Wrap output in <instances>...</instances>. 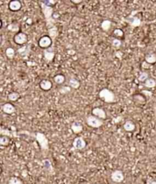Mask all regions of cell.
Returning a JSON list of instances; mask_svg holds the SVG:
<instances>
[{
    "label": "cell",
    "mask_w": 156,
    "mask_h": 184,
    "mask_svg": "<svg viewBox=\"0 0 156 184\" xmlns=\"http://www.w3.org/2000/svg\"><path fill=\"white\" fill-rule=\"evenodd\" d=\"M41 6L43 14H44V17H45L46 21H47V27L50 28V27L54 26V22H55V20L53 18V15L54 13L53 9V7H51V6H48L47 5H45L42 2H41Z\"/></svg>",
    "instance_id": "6da1fadb"
},
{
    "label": "cell",
    "mask_w": 156,
    "mask_h": 184,
    "mask_svg": "<svg viewBox=\"0 0 156 184\" xmlns=\"http://www.w3.org/2000/svg\"><path fill=\"white\" fill-rule=\"evenodd\" d=\"M99 97L107 104H112L116 101V97L114 93L107 88H104L100 91Z\"/></svg>",
    "instance_id": "7a4b0ae2"
},
{
    "label": "cell",
    "mask_w": 156,
    "mask_h": 184,
    "mask_svg": "<svg viewBox=\"0 0 156 184\" xmlns=\"http://www.w3.org/2000/svg\"><path fill=\"white\" fill-rule=\"evenodd\" d=\"M35 139L38 142L42 150H48L49 148V142L45 135L42 133H36L34 134Z\"/></svg>",
    "instance_id": "3957f363"
},
{
    "label": "cell",
    "mask_w": 156,
    "mask_h": 184,
    "mask_svg": "<svg viewBox=\"0 0 156 184\" xmlns=\"http://www.w3.org/2000/svg\"><path fill=\"white\" fill-rule=\"evenodd\" d=\"M86 123L88 124V126L92 127V128H100L103 126L104 122H103L102 119H99L94 115H89L86 118Z\"/></svg>",
    "instance_id": "277c9868"
},
{
    "label": "cell",
    "mask_w": 156,
    "mask_h": 184,
    "mask_svg": "<svg viewBox=\"0 0 156 184\" xmlns=\"http://www.w3.org/2000/svg\"><path fill=\"white\" fill-rule=\"evenodd\" d=\"M53 43V40L50 38V36H44L41 37L38 42V45L41 48L43 49H48L51 47Z\"/></svg>",
    "instance_id": "5b68a950"
},
{
    "label": "cell",
    "mask_w": 156,
    "mask_h": 184,
    "mask_svg": "<svg viewBox=\"0 0 156 184\" xmlns=\"http://www.w3.org/2000/svg\"><path fill=\"white\" fill-rule=\"evenodd\" d=\"M125 21L127 22L129 25L131 26L132 27H139L142 24V21L140 18L136 16H133L132 15H129V17L125 18Z\"/></svg>",
    "instance_id": "8992f818"
},
{
    "label": "cell",
    "mask_w": 156,
    "mask_h": 184,
    "mask_svg": "<svg viewBox=\"0 0 156 184\" xmlns=\"http://www.w3.org/2000/svg\"><path fill=\"white\" fill-rule=\"evenodd\" d=\"M111 180L114 182V183H121L124 180V174L120 170H116V171H113L111 174Z\"/></svg>",
    "instance_id": "52a82bcc"
},
{
    "label": "cell",
    "mask_w": 156,
    "mask_h": 184,
    "mask_svg": "<svg viewBox=\"0 0 156 184\" xmlns=\"http://www.w3.org/2000/svg\"><path fill=\"white\" fill-rule=\"evenodd\" d=\"M55 56V52L53 47H50V48L46 49L44 50V59L47 63L52 62Z\"/></svg>",
    "instance_id": "ba28073f"
},
{
    "label": "cell",
    "mask_w": 156,
    "mask_h": 184,
    "mask_svg": "<svg viewBox=\"0 0 156 184\" xmlns=\"http://www.w3.org/2000/svg\"><path fill=\"white\" fill-rule=\"evenodd\" d=\"M14 41L18 45H23L27 42V36L24 33H18L14 37Z\"/></svg>",
    "instance_id": "9c48e42d"
},
{
    "label": "cell",
    "mask_w": 156,
    "mask_h": 184,
    "mask_svg": "<svg viewBox=\"0 0 156 184\" xmlns=\"http://www.w3.org/2000/svg\"><path fill=\"white\" fill-rule=\"evenodd\" d=\"M72 145L77 150H82L85 148L86 142L82 137H76L72 142Z\"/></svg>",
    "instance_id": "30bf717a"
},
{
    "label": "cell",
    "mask_w": 156,
    "mask_h": 184,
    "mask_svg": "<svg viewBox=\"0 0 156 184\" xmlns=\"http://www.w3.org/2000/svg\"><path fill=\"white\" fill-rule=\"evenodd\" d=\"M92 115L97 116V117H98L99 119H105L107 118L106 112H105L102 108H100V107H95V108H94L93 110H92Z\"/></svg>",
    "instance_id": "8fae6325"
},
{
    "label": "cell",
    "mask_w": 156,
    "mask_h": 184,
    "mask_svg": "<svg viewBox=\"0 0 156 184\" xmlns=\"http://www.w3.org/2000/svg\"><path fill=\"white\" fill-rule=\"evenodd\" d=\"M2 111L5 113L9 115L14 113L15 112V110H15V106L12 104H11V103H5V104H4L2 105Z\"/></svg>",
    "instance_id": "7c38bea8"
},
{
    "label": "cell",
    "mask_w": 156,
    "mask_h": 184,
    "mask_svg": "<svg viewBox=\"0 0 156 184\" xmlns=\"http://www.w3.org/2000/svg\"><path fill=\"white\" fill-rule=\"evenodd\" d=\"M31 47L29 44H27V45L22 46L21 48H19L18 50V53L22 56L23 58L24 57H27L30 54L31 52Z\"/></svg>",
    "instance_id": "4fadbf2b"
},
{
    "label": "cell",
    "mask_w": 156,
    "mask_h": 184,
    "mask_svg": "<svg viewBox=\"0 0 156 184\" xmlns=\"http://www.w3.org/2000/svg\"><path fill=\"white\" fill-rule=\"evenodd\" d=\"M9 8L12 12H17L21 9V3L18 0H12L9 2Z\"/></svg>",
    "instance_id": "5bb4252c"
},
{
    "label": "cell",
    "mask_w": 156,
    "mask_h": 184,
    "mask_svg": "<svg viewBox=\"0 0 156 184\" xmlns=\"http://www.w3.org/2000/svg\"><path fill=\"white\" fill-rule=\"evenodd\" d=\"M53 87L52 82L48 79H44L40 82V88L43 90V91H50Z\"/></svg>",
    "instance_id": "9a60e30c"
},
{
    "label": "cell",
    "mask_w": 156,
    "mask_h": 184,
    "mask_svg": "<svg viewBox=\"0 0 156 184\" xmlns=\"http://www.w3.org/2000/svg\"><path fill=\"white\" fill-rule=\"evenodd\" d=\"M71 129L75 134H78L82 132L83 126L79 122H74L71 125Z\"/></svg>",
    "instance_id": "2e32d148"
},
{
    "label": "cell",
    "mask_w": 156,
    "mask_h": 184,
    "mask_svg": "<svg viewBox=\"0 0 156 184\" xmlns=\"http://www.w3.org/2000/svg\"><path fill=\"white\" fill-rule=\"evenodd\" d=\"M145 60L148 64H155L156 62V53H149L145 56Z\"/></svg>",
    "instance_id": "e0dca14e"
},
{
    "label": "cell",
    "mask_w": 156,
    "mask_h": 184,
    "mask_svg": "<svg viewBox=\"0 0 156 184\" xmlns=\"http://www.w3.org/2000/svg\"><path fill=\"white\" fill-rule=\"evenodd\" d=\"M123 129H124L126 132H132L135 130L136 126L132 121L127 120L123 124Z\"/></svg>",
    "instance_id": "ac0fdd59"
},
{
    "label": "cell",
    "mask_w": 156,
    "mask_h": 184,
    "mask_svg": "<svg viewBox=\"0 0 156 184\" xmlns=\"http://www.w3.org/2000/svg\"><path fill=\"white\" fill-rule=\"evenodd\" d=\"M48 32L49 36L50 37V38L52 40H55L57 37V36H58V29H57V27L55 25L48 28Z\"/></svg>",
    "instance_id": "d6986e66"
},
{
    "label": "cell",
    "mask_w": 156,
    "mask_h": 184,
    "mask_svg": "<svg viewBox=\"0 0 156 184\" xmlns=\"http://www.w3.org/2000/svg\"><path fill=\"white\" fill-rule=\"evenodd\" d=\"M69 86L70 88H74V89H78L80 86L79 81L77 80L75 78H72L69 80Z\"/></svg>",
    "instance_id": "ffe728a7"
},
{
    "label": "cell",
    "mask_w": 156,
    "mask_h": 184,
    "mask_svg": "<svg viewBox=\"0 0 156 184\" xmlns=\"http://www.w3.org/2000/svg\"><path fill=\"white\" fill-rule=\"evenodd\" d=\"M112 25V22L110 20H104L101 22V27L104 31H107L110 30V28L111 27Z\"/></svg>",
    "instance_id": "44dd1931"
},
{
    "label": "cell",
    "mask_w": 156,
    "mask_h": 184,
    "mask_svg": "<svg viewBox=\"0 0 156 184\" xmlns=\"http://www.w3.org/2000/svg\"><path fill=\"white\" fill-rule=\"evenodd\" d=\"M19 97H20L19 93H18V92L16 91L11 92V93H9V95H8V99H9L10 101H12V102H15V101H17Z\"/></svg>",
    "instance_id": "7402d4cb"
},
{
    "label": "cell",
    "mask_w": 156,
    "mask_h": 184,
    "mask_svg": "<svg viewBox=\"0 0 156 184\" xmlns=\"http://www.w3.org/2000/svg\"><path fill=\"white\" fill-rule=\"evenodd\" d=\"M53 80L55 82V83H56L57 85H62L65 82L66 78L63 76V74H58L56 76H55V77L53 78Z\"/></svg>",
    "instance_id": "603a6c76"
},
{
    "label": "cell",
    "mask_w": 156,
    "mask_h": 184,
    "mask_svg": "<svg viewBox=\"0 0 156 184\" xmlns=\"http://www.w3.org/2000/svg\"><path fill=\"white\" fill-rule=\"evenodd\" d=\"M144 86L149 88H155L156 86V81L154 79L149 78V79H148L147 80L144 82Z\"/></svg>",
    "instance_id": "cb8c5ba5"
},
{
    "label": "cell",
    "mask_w": 156,
    "mask_h": 184,
    "mask_svg": "<svg viewBox=\"0 0 156 184\" xmlns=\"http://www.w3.org/2000/svg\"><path fill=\"white\" fill-rule=\"evenodd\" d=\"M5 55L9 59H13L15 56V50L12 47H8L5 50Z\"/></svg>",
    "instance_id": "d4e9b609"
},
{
    "label": "cell",
    "mask_w": 156,
    "mask_h": 184,
    "mask_svg": "<svg viewBox=\"0 0 156 184\" xmlns=\"http://www.w3.org/2000/svg\"><path fill=\"white\" fill-rule=\"evenodd\" d=\"M10 142V139L8 136H2L0 137V145L2 146H8Z\"/></svg>",
    "instance_id": "484cf974"
},
{
    "label": "cell",
    "mask_w": 156,
    "mask_h": 184,
    "mask_svg": "<svg viewBox=\"0 0 156 184\" xmlns=\"http://www.w3.org/2000/svg\"><path fill=\"white\" fill-rule=\"evenodd\" d=\"M149 75L148 73H146V72H142V73H140V76H139L138 80L141 82H145L148 79H149Z\"/></svg>",
    "instance_id": "4316f807"
},
{
    "label": "cell",
    "mask_w": 156,
    "mask_h": 184,
    "mask_svg": "<svg viewBox=\"0 0 156 184\" xmlns=\"http://www.w3.org/2000/svg\"><path fill=\"white\" fill-rule=\"evenodd\" d=\"M8 30L12 32H18L19 30V25L17 23H12V24H9L7 27Z\"/></svg>",
    "instance_id": "83f0119b"
},
{
    "label": "cell",
    "mask_w": 156,
    "mask_h": 184,
    "mask_svg": "<svg viewBox=\"0 0 156 184\" xmlns=\"http://www.w3.org/2000/svg\"><path fill=\"white\" fill-rule=\"evenodd\" d=\"M133 101H135L138 104H144L146 102V98L141 94L135 95V96H133Z\"/></svg>",
    "instance_id": "f1b7e54d"
},
{
    "label": "cell",
    "mask_w": 156,
    "mask_h": 184,
    "mask_svg": "<svg viewBox=\"0 0 156 184\" xmlns=\"http://www.w3.org/2000/svg\"><path fill=\"white\" fill-rule=\"evenodd\" d=\"M9 184H24L22 180L16 177H12L9 179Z\"/></svg>",
    "instance_id": "f546056e"
},
{
    "label": "cell",
    "mask_w": 156,
    "mask_h": 184,
    "mask_svg": "<svg viewBox=\"0 0 156 184\" xmlns=\"http://www.w3.org/2000/svg\"><path fill=\"white\" fill-rule=\"evenodd\" d=\"M111 44L115 48H119V47H121L122 45V41L120 39H117V38H114L111 41Z\"/></svg>",
    "instance_id": "4dcf8cb0"
},
{
    "label": "cell",
    "mask_w": 156,
    "mask_h": 184,
    "mask_svg": "<svg viewBox=\"0 0 156 184\" xmlns=\"http://www.w3.org/2000/svg\"><path fill=\"white\" fill-rule=\"evenodd\" d=\"M71 90H72V88H70L69 86H63L60 89V92L62 94H66L69 93Z\"/></svg>",
    "instance_id": "1f68e13d"
},
{
    "label": "cell",
    "mask_w": 156,
    "mask_h": 184,
    "mask_svg": "<svg viewBox=\"0 0 156 184\" xmlns=\"http://www.w3.org/2000/svg\"><path fill=\"white\" fill-rule=\"evenodd\" d=\"M114 34L115 35L116 37H121L123 36V34H124V33H123V30H121V29H115V30H114Z\"/></svg>",
    "instance_id": "d6a6232c"
},
{
    "label": "cell",
    "mask_w": 156,
    "mask_h": 184,
    "mask_svg": "<svg viewBox=\"0 0 156 184\" xmlns=\"http://www.w3.org/2000/svg\"><path fill=\"white\" fill-rule=\"evenodd\" d=\"M44 167H45V168L47 169V171H52L53 168H52V165L51 163H50V161L49 160H45L44 161Z\"/></svg>",
    "instance_id": "836d02e7"
},
{
    "label": "cell",
    "mask_w": 156,
    "mask_h": 184,
    "mask_svg": "<svg viewBox=\"0 0 156 184\" xmlns=\"http://www.w3.org/2000/svg\"><path fill=\"white\" fill-rule=\"evenodd\" d=\"M43 3H44L45 5H47L48 6H53L56 3V1H53V0H44V1H41Z\"/></svg>",
    "instance_id": "e575fe53"
},
{
    "label": "cell",
    "mask_w": 156,
    "mask_h": 184,
    "mask_svg": "<svg viewBox=\"0 0 156 184\" xmlns=\"http://www.w3.org/2000/svg\"><path fill=\"white\" fill-rule=\"evenodd\" d=\"M59 17H60V15H59L57 12H54L53 15V18L55 21H56V19H57V18H59Z\"/></svg>",
    "instance_id": "d590c367"
},
{
    "label": "cell",
    "mask_w": 156,
    "mask_h": 184,
    "mask_svg": "<svg viewBox=\"0 0 156 184\" xmlns=\"http://www.w3.org/2000/svg\"><path fill=\"white\" fill-rule=\"evenodd\" d=\"M72 3H75V4H79V3L82 2L83 0H72Z\"/></svg>",
    "instance_id": "8d00e7d4"
},
{
    "label": "cell",
    "mask_w": 156,
    "mask_h": 184,
    "mask_svg": "<svg viewBox=\"0 0 156 184\" xmlns=\"http://www.w3.org/2000/svg\"><path fill=\"white\" fill-rule=\"evenodd\" d=\"M147 184H156V180H148Z\"/></svg>",
    "instance_id": "74e56055"
}]
</instances>
